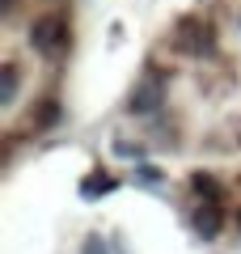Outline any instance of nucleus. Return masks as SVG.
Here are the masks:
<instances>
[{"instance_id": "1", "label": "nucleus", "mask_w": 241, "mask_h": 254, "mask_svg": "<svg viewBox=\"0 0 241 254\" xmlns=\"http://www.w3.org/2000/svg\"><path fill=\"white\" fill-rule=\"evenodd\" d=\"M30 43H34V51H43L47 60H60V55L68 51V43H72L68 17H63V13H43V17H34Z\"/></svg>"}, {"instance_id": "2", "label": "nucleus", "mask_w": 241, "mask_h": 254, "mask_svg": "<svg viewBox=\"0 0 241 254\" xmlns=\"http://www.w3.org/2000/svg\"><path fill=\"white\" fill-rule=\"evenodd\" d=\"M161 102H165V85L148 72V76H140V81H135L131 98H127V110H131V115H152Z\"/></svg>"}, {"instance_id": "3", "label": "nucleus", "mask_w": 241, "mask_h": 254, "mask_svg": "<svg viewBox=\"0 0 241 254\" xmlns=\"http://www.w3.org/2000/svg\"><path fill=\"white\" fill-rule=\"evenodd\" d=\"M178 47L182 51H190V55H203V51H212V26H203V21H195V17H186V21H178Z\"/></svg>"}, {"instance_id": "4", "label": "nucleus", "mask_w": 241, "mask_h": 254, "mask_svg": "<svg viewBox=\"0 0 241 254\" xmlns=\"http://www.w3.org/2000/svg\"><path fill=\"white\" fill-rule=\"evenodd\" d=\"M190 220H195V229H199L203 237H216V233H220V225H224L220 199H212V195H207L203 203H195V216H190Z\"/></svg>"}, {"instance_id": "5", "label": "nucleus", "mask_w": 241, "mask_h": 254, "mask_svg": "<svg viewBox=\"0 0 241 254\" xmlns=\"http://www.w3.org/2000/svg\"><path fill=\"white\" fill-rule=\"evenodd\" d=\"M102 190H110V178H85L80 182V195H102Z\"/></svg>"}, {"instance_id": "6", "label": "nucleus", "mask_w": 241, "mask_h": 254, "mask_svg": "<svg viewBox=\"0 0 241 254\" xmlns=\"http://www.w3.org/2000/svg\"><path fill=\"white\" fill-rule=\"evenodd\" d=\"M135 178H140L144 187H157V182H161V170H157V165H140V170H135Z\"/></svg>"}, {"instance_id": "7", "label": "nucleus", "mask_w": 241, "mask_h": 254, "mask_svg": "<svg viewBox=\"0 0 241 254\" xmlns=\"http://www.w3.org/2000/svg\"><path fill=\"white\" fill-rule=\"evenodd\" d=\"M85 254H106V250H98V246H85Z\"/></svg>"}]
</instances>
